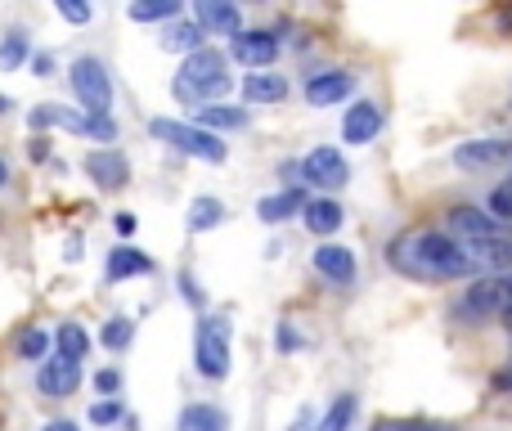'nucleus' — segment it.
Returning a JSON list of instances; mask_svg holds the SVG:
<instances>
[{
    "mask_svg": "<svg viewBox=\"0 0 512 431\" xmlns=\"http://www.w3.org/2000/svg\"><path fill=\"white\" fill-rule=\"evenodd\" d=\"M117 418H122V405H117V400H99V405L90 409V423H99V427L117 423Z\"/></svg>",
    "mask_w": 512,
    "mask_h": 431,
    "instance_id": "nucleus-35",
    "label": "nucleus"
},
{
    "mask_svg": "<svg viewBox=\"0 0 512 431\" xmlns=\"http://www.w3.org/2000/svg\"><path fill=\"white\" fill-rule=\"evenodd\" d=\"M180 288H185L189 306H203V288H194V274H180Z\"/></svg>",
    "mask_w": 512,
    "mask_h": 431,
    "instance_id": "nucleus-39",
    "label": "nucleus"
},
{
    "mask_svg": "<svg viewBox=\"0 0 512 431\" xmlns=\"http://www.w3.org/2000/svg\"><path fill=\"white\" fill-rule=\"evenodd\" d=\"M351 90H355V77H351V72H315V77L306 81V99H310L315 108L342 104Z\"/></svg>",
    "mask_w": 512,
    "mask_h": 431,
    "instance_id": "nucleus-15",
    "label": "nucleus"
},
{
    "mask_svg": "<svg viewBox=\"0 0 512 431\" xmlns=\"http://www.w3.org/2000/svg\"><path fill=\"white\" fill-rule=\"evenodd\" d=\"M221 220H225L221 198H194V207H189V229H216Z\"/></svg>",
    "mask_w": 512,
    "mask_h": 431,
    "instance_id": "nucleus-26",
    "label": "nucleus"
},
{
    "mask_svg": "<svg viewBox=\"0 0 512 431\" xmlns=\"http://www.w3.org/2000/svg\"><path fill=\"white\" fill-rule=\"evenodd\" d=\"M45 351H50V333H41V328H27L18 337V360H45Z\"/></svg>",
    "mask_w": 512,
    "mask_h": 431,
    "instance_id": "nucleus-32",
    "label": "nucleus"
},
{
    "mask_svg": "<svg viewBox=\"0 0 512 431\" xmlns=\"http://www.w3.org/2000/svg\"><path fill=\"white\" fill-rule=\"evenodd\" d=\"M5 113H9V99H5V95H0V117H5Z\"/></svg>",
    "mask_w": 512,
    "mask_h": 431,
    "instance_id": "nucleus-47",
    "label": "nucleus"
},
{
    "mask_svg": "<svg viewBox=\"0 0 512 431\" xmlns=\"http://www.w3.org/2000/svg\"><path fill=\"white\" fill-rule=\"evenodd\" d=\"M131 337H135L131 319L117 315V319H108V324H104V346H108V351H126V346H131Z\"/></svg>",
    "mask_w": 512,
    "mask_h": 431,
    "instance_id": "nucleus-31",
    "label": "nucleus"
},
{
    "mask_svg": "<svg viewBox=\"0 0 512 431\" xmlns=\"http://www.w3.org/2000/svg\"><path fill=\"white\" fill-rule=\"evenodd\" d=\"M149 135L171 149L189 153V158H203V162H225V140L212 131H198L194 122H176V117H153Z\"/></svg>",
    "mask_w": 512,
    "mask_h": 431,
    "instance_id": "nucleus-3",
    "label": "nucleus"
},
{
    "mask_svg": "<svg viewBox=\"0 0 512 431\" xmlns=\"http://www.w3.org/2000/svg\"><path fill=\"white\" fill-rule=\"evenodd\" d=\"M230 54L243 68H270L274 54H279V36L270 32H234L230 36Z\"/></svg>",
    "mask_w": 512,
    "mask_h": 431,
    "instance_id": "nucleus-8",
    "label": "nucleus"
},
{
    "mask_svg": "<svg viewBox=\"0 0 512 431\" xmlns=\"http://www.w3.org/2000/svg\"><path fill=\"white\" fill-rule=\"evenodd\" d=\"M499 319H504V324H508V333H512V310H508V315H499Z\"/></svg>",
    "mask_w": 512,
    "mask_h": 431,
    "instance_id": "nucleus-48",
    "label": "nucleus"
},
{
    "mask_svg": "<svg viewBox=\"0 0 512 431\" xmlns=\"http://www.w3.org/2000/svg\"><path fill=\"white\" fill-rule=\"evenodd\" d=\"M283 95H288V81H283L279 72H252V77L243 81V99H248V104H279Z\"/></svg>",
    "mask_w": 512,
    "mask_h": 431,
    "instance_id": "nucleus-20",
    "label": "nucleus"
},
{
    "mask_svg": "<svg viewBox=\"0 0 512 431\" xmlns=\"http://www.w3.org/2000/svg\"><path fill=\"white\" fill-rule=\"evenodd\" d=\"M117 234H135V216H131V212L117 216Z\"/></svg>",
    "mask_w": 512,
    "mask_h": 431,
    "instance_id": "nucleus-43",
    "label": "nucleus"
},
{
    "mask_svg": "<svg viewBox=\"0 0 512 431\" xmlns=\"http://www.w3.org/2000/svg\"><path fill=\"white\" fill-rule=\"evenodd\" d=\"M234 86V77L225 72V54H216V50H194L185 59V68L176 72V99L180 104H194V108H203V104H216V99L225 95V90Z\"/></svg>",
    "mask_w": 512,
    "mask_h": 431,
    "instance_id": "nucleus-2",
    "label": "nucleus"
},
{
    "mask_svg": "<svg viewBox=\"0 0 512 431\" xmlns=\"http://www.w3.org/2000/svg\"><path fill=\"white\" fill-rule=\"evenodd\" d=\"M373 431H454V427L427 423V418H387V423H373Z\"/></svg>",
    "mask_w": 512,
    "mask_h": 431,
    "instance_id": "nucleus-33",
    "label": "nucleus"
},
{
    "mask_svg": "<svg viewBox=\"0 0 512 431\" xmlns=\"http://www.w3.org/2000/svg\"><path fill=\"white\" fill-rule=\"evenodd\" d=\"M41 431H81L77 423H68V418H54V423H45Z\"/></svg>",
    "mask_w": 512,
    "mask_h": 431,
    "instance_id": "nucleus-44",
    "label": "nucleus"
},
{
    "mask_svg": "<svg viewBox=\"0 0 512 431\" xmlns=\"http://www.w3.org/2000/svg\"><path fill=\"white\" fill-rule=\"evenodd\" d=\"M153 261L144 252H135V247H117V252H108V279H135V274H149Z\"/></svg>",
    "mask_w": 512,
    "mask_h": 431,
    "instance_id": "nucleus-23",
    "label": "nucleus"
},
{
    "mask_svg": "<svg viewBox=\"0 0 512 431\" xmlns=\"http://www.w3.org/2000/svg\"><path fill=\"white\" fill-rule=\"evenodd\" d=\"M176 431H230V418L216 405H185L180 409Z\"/></svg>",
    "mask_w": 512,
    "mask_h": 431,
    "instance_id": "nucleus-22",
    "label": "nucleus"
},
{
    "mask_svg": "<svg viewBox=\"0 0 512 431\" xmlns=\"http://www.w3.org/2000/svg\"><path fill=\"white\" fill-rule=\"evenodd\" d=\"M468 310L472 315H508L512 310V274H490L468 288Z\"/></svg>",
    "mask_w": 512,
    "mask_h": 431,
    "instance_id": "nucleus-7",
    "label": "nucleus"
},
{
    "mask_svg": "<svg viewBox=\"0 0 512 431\" xmlns=\"http://www.w3.org/2000/svg\"><path fill=\"white\" fill-rule=\"evenodd\" d=\"M176 14H180L176 0H149V5H131L135 23H162V18H176Z\"/></svg>",
    "mask_w": 512,
    "mask_h": 431,
    "instance_id": "nucleus-30",
    "label": "nucleus"
},
{
    "mask_svg": "<svg viewBox=\"0 0 512 431\" xmlns=\"http://www.w3.org/2000/svg\"><path fill=\"white\" fill-rule=\"evenodd\" d=\"M5 185H9V162L0 158V189H5Z\"/></svg>",
    "mask_w": 512,
    "mask_h": 431,
    "instance_id": "nucleus-46",
    "label": "nucleus"
},
{
    "mask_svg": "<svg viewBox=\"0 0 512 431\" xmlns=\"http://www.w3.org/2000/svg\"><path fill=\"white\" fill-rule=\"evenodd\" d=\"M459 247L472 265H486V270H508L512 265V229L499 238H477V243H459Z\"/></svg>",
    "mask_w": 512,
    "mask_h": 431,
    "instance_id": "nucleus-16",
    "label": "nucleus"
},
{
    "mask_svg": "<svg viewBox=\"0 0 512 431\" xmlns=\"http://www.w3.org/2000/svg\"><path fill=\"white\" fill-rule=\"evenodd\" d=\"M194 23L198 27H212V32H225V36L243 32L239 5H221V0H198V5H194Z\"/></svg>",
    "mask_w": 512,
    "mask_h": 431,
    "instance_id": "nucleus-17",
    "label": "nucleus"
},
{
    "mask_svg": "<svg viewBox=\"0 0 512 431\" xmlns=\"http://www.w3.org/2000/svg\"><path fill=\"white\" fill-rule=\"evenodd\" d=\"M508 234L499 220H490L486 212H477V207H454L450 212V238L454 243H477V238H499Z\"/></svg>",
    "mask_w": 512,
    "mask_h": 431,
    "instance_id": "nucleus-10",
    "label": "nucleus"
},
{
    "mask_svg": "<svg viewBox=\"0 0 512 431\" xmlns=\"http://www.w3.org/2000/svg\"><path fill=\"white\" fill-rule=\"evenodd\" d=\"M315 270L324 274L333 288H346V283H355V256L337 243H319L315 247Z\"/></svg>",
    "mask_w": 512,
    "mask_h": 431,
    "instance_id": "nucleus-14",
    "label": "nucleus"
},
{
    "mask_svg": "<svg viewBox=\"0 0 512 431\" xmlns=\"http://www.w3.org/2000/svg\"><path fill=\"white\" fill-rule=\"evenodd\" d=\"M499 32L512 36V5H508V9H499Z\"/></svg>",
    "mask_w": 512,
    "mask_h": 431,
    "instance_id": "nucleus-45",
    "label": "nucleus"
},
{
    "mask_svg": "<svg viewBox=\"0 0 512 431\" xmlns=\"http://www.w3.org/2000/svg\"><path fill=\"white\" fill-rule=\"evenodd\" d=\"M194 369L212 382H221L225 373H230V324H225L221 315L198 319V328H194Z\"/></svg>",
    "mask_w": 512,
    "mask_h": 431,
    "instance_id": "nucleus-4",
    "label": "nucleus"
},
{
    "mask_svg": "<svg viewBox=\"0 0 512 431\" xmlns=\"http://www.w3.org/2000/svg\"><path fill=\"white\" fill-rule=\"evenodd\" d=\"M391 265L409 279H463L477 265L463 256V247L441 229H418V234H400L391 243Z\"/></svg>",
    "mask_w": 512,
    "mask_h": 431,
    "instance_id": "nucleus-1",
    "label": "nucleus"
},
{
    "mask_svg": "<svg viewBox=\"0 0 512 431\" xmlns=\"http://www.w3.org/2000/svg\"><path fill=\"white\" fill-rule=\"evenodd\" d=\"M27 59H32V45H27V36L23 32H9L5 41H0V68L14 72L18 63H27Z\"/></svg>",
    "mask_w": 512,
    "mask_h": 431,
    "instance_id": "nucleus-27",
    "label": "nucleus"
},
{
    "mask_svg": "<svg viewBox=\"0 0 512 431\" xmlns=\"http://www.w3.org/2000/svg\"><path fill=\"white\" fill-rule=\"evenodd\" d=\"M32 68H36V77H50V68H54L50 54H32Z\"/></svg>",
    "mask_w": 512,
    "mask_h": 431,
    "instance_id": "nucleus-42",
    "label": "nucleus"
},
{
    "mask_svg": "<svg viewBox=\"0 0 512 431\" xmlns=\"http://www.w3.org/2000/svg\"><path fill=\"white\" fill-rule=\"evenodd\" d=\"M297 346H306V342H301V337H297V328H292L288 319H283V324H279V351L288 355V351H297Z\"/></svg>",
    "mask_w": 512,
    "mask_h": 431,
    "instance_id": "nucleus-37",
    "label": "nucleus"
},
{
    "mask_svg": "<svg viewBox=\"0 0 512 431\" xmlns=\"http://www.w3.org/2000/svg\"><path fill=\"white\" fill-rule=\"evenodd\" d=\"M301 207H306V194H301V189H283V194H265L261 203H256V220H265V225H279V220L297 216Z\"/></svg>",
    "mask_w": 512,
    "mask_h": 431,
    "instance_id": "nucleus-19",
    "label": "nucleus"
},
{
    "mask_svg": "<svg viewBox=\"0 0 512 431\" xmlns=\"http://www.w3.org/2000/svg\"><path fill=\"white\" fill-rule=\"evenodd\" d=\"M86 135H95V140L113 144V140H117V122H113V117H86Z\"/></svg>",
    "mask_w": 512,
    "mask_h": 431,
    "instance_id": "nucleus-34",
    "label": "nucleus"
},
{
    "mask_svg": "<svg viewBox=\"0 0 512 431\" xmlns=\"http://www.w3.org/2000/svg\"><path fill=\"white\" fill-rule=\"evenodd\" d=\"M54 342H59L63 360H72V364H81L86 360V351H90V337H86V328L81 324H63L59 333H54Z\"/></svg>",
    "mask_w": 512,
    "mask_h": 431,
    "instance_id": "nucleus-25",
    "label": "nucleus"
},
{
    "mask_svg": "<svg viewBox=\"0 0 512 431\" xmlns=\"http://www.w3.org/2000/svg\"><path fill=\"white\" fill-rule=\"evenodd\" d=\"M315 423H319V418H315V409H301V414H297V423H292V431H315Z\"/></svg>",
    "mask_w": 512,
    "mask_h": 431,
    "instance_id": "nucleus-41",
    "label": "nucleus"
},
{
    "mask_svg": "<svg viewBox=\"0 0 512 431\" xmlns=\"http://www.w3.org/2000/svg\"><path fill=\"white\" fill-rule=\"evenodd\" d=\"M77 382H81V364L63 360V355H54V360H45L41 369H36V387L50 400H68L72 391H77Z\"/></svg>",
    "mask_w": 512,
    "mask_h": 431,
    "instance_id": "nucleus-9",
    "label": "nucleus"
},
{
    "mask_svg": "<svg viewBox=\"0 0 512 431\" xmlns=\"http://www.w3.org/2000/svg\"><path fill=\"white\" fill-rule=\"evenodd\" d=\"M351 418H355V396H337L324 423H315V431H346L351 427Z\"/></svg>",
    "mask_w": 512,
    "mask_h": 431,
    "instance_id": "nucleus-29",
    "label": "nucleus"
},
{
    "mask_svg": "<svg viewBox=\"0 0 512 431\" xmlns=\"http://www.w3.org/2000/svg\"><path fill=\"white\" fill-rule=\"evenodd\" d=\"M378 131H382V108L373 104V99H360V104L346 108V117H342V140L346 144H369Z\"/></svg>",
    "mask_w": 512,
    "mask_h": 431,
    "instance_id": "nucleus-12",
    "label": "nucleus"
},
{
    "mask_svg": "<svg viewBox=\"0 0 512 431\" xmlns=\"http://www.w3.org/2000/svg\"><path fill=\"white\" fill-rule=\"evenodd\" d=\"M162 50H176V54H194L203 50V27L198 23H176L162 32Z\"/></svg>",
    "mask_w": 512,
    "mask_h": 431,
    "instance_id": "nucleus-24",
    "label": "nucleus"
},
{
    "mask_svg": "<svg viewBox=\"0 0 512 431\" xmlns=\"http://www.w3.org/2000/svg\"><path fill=\"white\" fill-rule=\"evenodd\" d=\"M59 14L68 18V23H90V14H95V9H90V5H72V0H59Z\"/></svg>",
    "mask_w": 512,
    "mask_h": 431,
    "instance_id": "nucleus-36",
    "label": "nucleus"
},
{
    "mask_svg": "<svg viewBox=\"0 0 512 431\" xmlns=\"http://www.w3.org/2000/svg\"><path fill=\"white\" fill-rule=\"evenodd\" d=\"M508 180H512V176H508Z\"/></svg>",
    "mask_w": 512,
    "mask_h": 431,
    "instance_id": "nucleus-49",
    "label": "nucleus"
},
{
    "mask_svg": "<svg viewBox=\"0 0 512 431\" xmlns=\"http://www.w3.org/2000/svg\"><path fill=\"white\" fill-rule=\"evenodd\" d=\"M194 126L198 131H243L248 126V108H230V104H203L194 108Z\"/></svg>",
    "mask_w": 512,
    "mask_h": 431,
    "instance_id": "nucleus-18",
    "label": "nucleus"
},
{
    "mask_svg": "<svg viewBox=\"0 0 512 431\" xmlns=\"http://www.w3.org/2000/svg\"><path fill=\"white\" fill-rule=\"evenodd\" d=\"M454 162H459L463 171L499 167V162H512V140H468L454 149Z\"/></svg>",
    "mask_w": 512,
    "mask_h": 431,
    "instance_id": "nucleus-11",
    "label": "nucleus"
},
{
    "mask_svg": "<svg viewBox=\"0 0 512 431\" xmlns=\"http://www.w3.org/2000/svg\"><path fill=\"white\" fill-rule=\"evenodd\" d=\"M86 176L95 180L99 189H122L126 180H131V167H126V158L117 149H95L86 158Z\"/></svg>",
    "mask_w": 512,
    "mask_h": 431,
    "instance_id": "nucleus-13",
    "label": "nucleus"
},
{
    "mask_svg": "<svg viewBox=\"0 0 512 431\" xmlns=\"http://www.w3.org/2000/svg\"><path fill=\"white\" fill-rule=\"evenodd\" d=\"M306 229L310 234H319V238H328V234H337V229H342V207L333 203V198H315V203H306Z\"/></svg>",
    "mask_w": 512,
    "mask_h": 431,
    "instance_id": "nucleus-21",
    "label": "nucleus"
},
{
    "mask_svg": "<svg viewBox=\"0 0 512 431\" xmlns=\"http://www.w3.org/2000/svg\"><path fill=\"white\" fill-rule=\"evenodd\" d=\"M301 176L319 189H342L346 180H351V167H346L342 153L324 144V149H310L306 158H301Z\"/></svg>",
    "mask_w": 512,
    "mask_h": 431,
    "instance_id": "nucleus-6",
    "label": "nucleus"
},
{
    "mask_svg": "<svg viewBox=\"0 0 512 431\" xmlns=\"http://www.w3.org/2000/svg\"><path fill=\"white\" fill-rule=\"evenodd\" d=\"M490 387H495L499 396H512V369H499L495 378H490Z\"/></svg>",
    "mask_w": 512,
    "mask_h": 431,
    "instance_id": "nucleus-40",
    "label": "nucleus"
},
{
    "mask_svg": "<svg viewBox=\"0 0 512 431\" xmlns=\"http://www.w3.org/2000/svg\"><path fill=\"white\" fill-rule=\"evenodd\" d=\"M72 90H77L81 108H86V117H108V108H113V81H108V68L99 59H77L72 63Z\"/></svg>",
    "mask_w": 512,
    "mask_h": 431,
    "instance_id": "nucleus-5",
    "label": "nucleus"
},
{
    "mask_svg": "<svg viewBox=\"0 0 512 431\" xmlns=\"http://www.w3.org/2000/svg\"><path fill=\"white\" fill-rule=\"evenodd\" d=\"M486 216L490 220H499V225H512V180H504V185H495L490 189V198H486Z\"/></svg>",
    "mask_w": 512,
    "mask_h": 431,
    "instance_id": "nucleus-28",
    "label": "nucleus"
},
{
    "mask_svg": "<svg viewBox=\"0 0 512 431\" xmlns=\"http://www.w3.org/2000/svg\"><path fill=\"white\" fill-rule=\"evenodd\" d=\"M95 387H99V391H104V396H113V391H117V387H122V378H117V373H113V369H104V373H95Z\"/></svg>",
    "mask_w": 512,
    "mask_h": 431,
    "instance_id": "nucleus-38",
    "label": "nucleus"
}]
</instances>
